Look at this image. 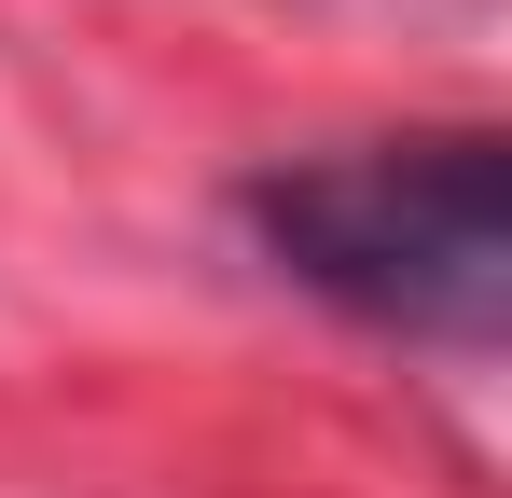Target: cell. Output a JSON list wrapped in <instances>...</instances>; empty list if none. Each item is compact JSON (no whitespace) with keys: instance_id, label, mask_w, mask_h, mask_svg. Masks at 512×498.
I'll use <instances>...</instances> for the list:
<instances>
[{"instance_id":"cell-1","label":"cell","mask_w":512,"mask_h":498,"mask_svg":"<svg viewBox=\"0 0 512 498\" xmlns=\"http://www.w3.org/2000/svg\"><path fill=\"white\" fill-rule=\"evenodd\" d=\"M250 236L319 305H346L374 332H416V346H485L512 319V153L485 125L263 166Z\"/></svg>"}]
</instances>
